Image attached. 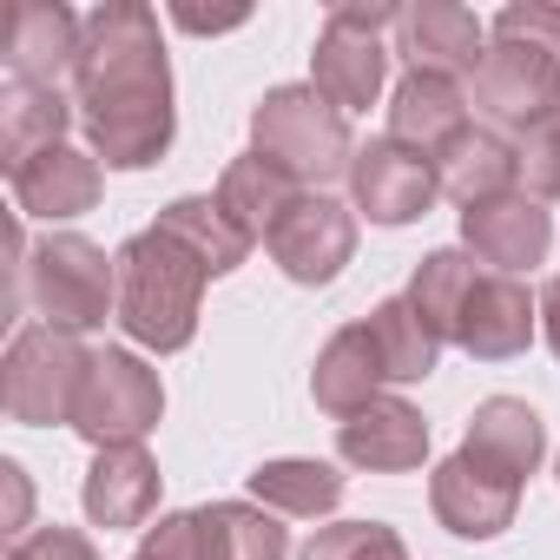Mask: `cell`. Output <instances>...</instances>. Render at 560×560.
Masks as SVG:
<instances>
[{"label": "cell", "mask_w": 560, "mask_h": 560, "mask_svg": "<svg viewBox=\"0 0 560 560\" xmlns=\"http://www.w3.org/2000/svg\"><path fill=\"white\" fill-rule=\"evenodd\" d=\"M73 106L86 145L113 172H145L172 152V67L159 40V14L139 0H106L86 14V54L73 80Z\"/></svg>", "instance_id": "obj_1"}, {"label": "cell", "mask_w": 560, "mask_h": 560, "mask_svg": "<svg viewBox=\"0 0 560 560\" xmlns=\"http://www.w3.org/2000/svg\"><path fill=\"white\" fill-rule=\"evenodd\" d=\"M211 270L198 264L191 244H178L172 231L145 224L119 244V330L139 350H185L198 337V304H205Z\"/></svg>", "instance_id": "obj_2"}, {"label": "cell", "mask_w": 560, "mask_h": 560, "mask_svg": "<svg viewBox=\"0 0 560 560\" xmlns=\"http://www.w3.org/2000/svg\"><path fill=\"white\" fill-rule=\"evenodd\" d=\"M250 152L277 165L298 191H324L330 178H350V113H337L317 86H270L250 113Z\"/></svg>", "instance_id": "obj_3"}, {"label": "cell", "mask_w": 560, "mask_h": 560, "mask_svg": "<svg viewBox=\"0 0 560 560\" xmlns=\"http://www.w3.org/2000/svg\"><path fill=\"white\" fill-rule=\"evenodd\" d=\"M27 304L47 330H100L106 317H119V257H106L80 231H47L27 250Z\"/></svg>", "instance_id": "obj_4"}, {"label": "cell", "mask_w": 560, "mask_h": 560, "mask_svg": "<svg viewBox=\"0 0 560 560\" xmlns=\"http://www.w3.org/2000/svg\"><path fill=\"white\" fill-rule=\"evenodd\" d=\"M86 370H93V350L80 337L27 324V330H14L8 363H0V402H8V416L21 429H54V422L73 429V402L86 389Z\"/></svg>", "instance_id": "obj_5"}, {"label": "cell", "mask_w": 560, "mask_h": 560, "mask_svg": "<svg viewBox=\"0 0 560 560\" xmlns=\"http://www.w3.org/2000/svg\"><path fill=\"white\" fill-rule=\"evenodd\" d=\"M402 8L389 0H343L330 8L324 34H317V54H311V86L337 106V113H370L383 80H389V47H383V27H396Z\"/></svg>", "instance_id": "obj_6"}, {"label": "cell", "mask_w": 560, "mask_h": 560, "mask_svg": "<svg viewBox=\"0 0 560 560\" xmlns=\"http://www.w3.org/2000/svg\"><path fill=\"white\" fill-rule=\"evenodd\" d=\"M165 416V389H159V370H145L132 350H93V370H86V389L73 402V435L100 448H132L159 429Z\"/></svg>", "instance_id": "obj_7"}, {"label": "cell", "mask_w": 560, "mask_h": 560, "mask_svg": "<svg viewBox=\"0 0 560 560\" xmlns=\"http://www.w3.org/2000/svg\"><path fill=\"white\" fill-rule=\"evenodd\" d=\"M468 106L488 119V132H534L540 119L560 113V60L521 47V40H488L475 80H468Z\"/></svg>", "instance_id": "obj_8"}, {"label": "cell", "mask_w": 560, "mask_h": 560, "mask_svg": "<svg viewBox=\"0 0 560 560\" xmlns=\"http://www.w3.org/2000/svg\"><path fill=\"white\" fill-rule=\"evenodd\" d=\"M264 250L277 257V270H284L291 284L324 291V284H337L343 264L357 257V211L337 205L330 191H304L284 218L270 224Z\"/></svg>", "instance_id": "obj_9"}, {"label": "cell", "mask_w": 560, "mask_h": 560, "mask_svg": "<svg viewBox=\"0 0 560 560\" xmlns=\"http://www.w3.org/2000/svg\"><path fill=\"white\" fill-rule=\"evenodd\" d=\"M521 475H508L501 462H488V455H475L468 442L429 475V508H435V521L448 527V534H462V540H494V534H508L514 527V514H521Z\"/></svg>", "instance_id": "obj_10"}, {"label": "cell", "mask_w": 560, "mask_h": 560, "mask_svg": "<svg viewBox=\"0 0 560 560\" xmlns=\"http://www.w3.org/2000/svg\"><path fill=\"white\" fill-rule=\"evenodd\" d=\"M80 54H86V21L60 0H21L8 14V80L14 86H47V93H67L80 80Z\"/></svg>", "instance_id": "obj_11"}, {"label": "cell", "mask_w": 560, "mask_h": 560, "mask_svg": "<svg viewBox=\"0 0 560 560\" xmlns=\"http://www.w3.org/2000/svg\"><path fill=\"white\" fill-rule=\"evenodd\" d=\"M350 198H357V211L370 218V224H416V218H429V205L442 198V185H435V165L422 159V152H409L402 139H370V145H357V159H350Z\"/></svg>", "instance_id": "obj_12"}, {"label": "cell", "mask_w": 560, "mask_h": 560, "mask_svg": "<svg viewBox=\"0 0 560 560\" xmlns=\"http://www.w3.org/2000/svg\"><path fill=\"white\" fill-rule=\"evenodd\" d=\"M488 40L494 34L455 0H416L396 21V54L409 60V73H435V80H475Z\"/></svg>", "instance_id": "obj_13"}, {"label": "cell", "mask_w": 560, "mask_h": 560, "mask_svg": "<svg viewBox=\"0 0 560 560\" xmlns=\"http://www.w3.org/2000/svg\"><path fill=\"white\" fill-rule=\"evenodd\" d=\"M534 330H540V304L527 298L521 277L481 270L462 317H455V350H468L475 363H508L534 343Z\"/></svg>", "instance_id": "obj_14"}, {"label": "cell", "mask_w": 560, "mask_h": 560, "mask_svg": "<svg viewBox=\"0 0 560 560\" xmlns=\"http://www.w3.org/2000/svg\"><path fill=\"white\" fill-rule=\"evenodd\" d=\"M462 244H468V257H481L488 270L514 277V270H534V264L547 257V244H553V218H547L540 198H527V191H501V198H481V205L462 211Z\"/></svg>", "instance_id": "obj_15"}, {"label": "cell", "mask_w": 560, "mask_h": 560, "mask_svg": "<svg viewBox=\"0 0 560 560\" xmlns=\"http://www.w3.org/2000/svg\"><path fill=\"white\" fill-rule=\"evenodd\" d=\"M14 185V205L21 218H47V224H67V218H86L106 191V172L93 152H73V145H54L40 159H27L21 172H8Z\"/></svg>", "instance_id": "obj_16"}, {"label": "cell", "mask_w": 560, "mask_h": 560, "mask_svg": "<svg viewBox=\"0 0 560 560\" xmlns=\"http://www.w3.org/2000/svg\"><path fill=\"white\" fill-rule=\"evenodd\" d=\"M337 455L350 468H370V475H409L429 455V422H422L416 402L383 396V402H370L363 416H350L337 429Z\"/></svg>", "instance_id": "obj_17"}, {"label": "cell", "mask_w": 560, "mask_h": 560, "mask_svg": "<svg viewBox=\"0 0 560 560\" xmlns=\"http://www.w3.org/2000/svg\"><path fill=\"white\" fill-rule=\"evenodd\" d=\"M383 383H389V370H383V350H376V330H370V324H343V330L317 350L311 396H317L324 416H337V422L363 416L370 402H383Z\"/></svg>", "instance_id": "obj_18"}, {"label": "cell", "mask_w": 560, "mask_h": 560, "mask_svg": "<svg viewBox=\"0 0 560 560\" xmlns=\"http://www.w3.org/2000/svg\"><path fill=\"white\" fill-rule=\"evenodd\" d=\"M80 501H86V521L106 527V534H113V527H145L152 508H159V462L145 455V442H132V448H100L93 468H86Z\"/></svg>", "instance_id": "obj_19"}, {"label": "cell", "mask_w": 560, "mask_h": 560, "mask_svg": "<svg viewBox=\"0 0 560 560\" xmlns=\"http://www.w3.org/2000/svg\"><path fill=\"white\" fill-rule=\"evenodd\" d=\"M468 93L462 80H435V73H402V86L389 93V139H402L409 152L435 159L455 132H468Z\"/></svg>", "instance_id": "obj_20"}, {"label": "cell", "mask_w": 560, "mask_h": 560, "mask_svg": "<svg viewBox=\"0 0 560 560\" xmlns=\"http://www.w3.org/2000/svg\"><path fill=\"white\" fill-rule=\"evenodd\" d=\"M429 165H435L442 198H455V205L468 211V205H481V198L514 191V178H521V145H508V139L488 132V126H468V132H455Z\"/></svg>", "instance_id": "obj_21"}, {"label": "cell", "mask_w": 560, "mask_h": 560, "mask_svg": "<svg viewBox=\"0 0 560 560\" xmlns=\"http://www.w3.org/2000/svg\"><path fill=\"white\" fill-rule=\"evenodd\" d=\"M73 113H80V106H73L67 93H47V86H14V80H8V93H0V165L21 172L27 159H40V152L67 145Z\"/></svg>", "instance_id": "obj_22"}, {"label": "cell", "mask_w": 560, "mask_h": 560, "mask_svg": "<svg viewBox=\"0 0 560 560\" xmlns=\"http://www.w3.org/2000/svg\"><path fill=\"white\" fill-rule=\"evenodd\" d=\"M250 501L270 508V514H291V521H317V514H337L343 501V475L330 462H311V455H284V462H257L250 475Z\"/></svg>", "instance_id": "obj_23"}, {"label": "cell", "mask_w": 560, "mask_h": 560, "mask_svg": "<svg viewBox=\"0 0 560 560\" xmlns=\"http://www.w3.org/2000/svg\"><path fill=\"white\" fill-rule=\"evenodd\" d=\"M198 514V560H291V534L257 501H211Z\"/></svg>", "instance_id": "obj_24"}, {"label": "cell", "mask_w": 560, "mask_h": 560, "mask_svg": "<svg viewBox=\"0 0 560 560\" xmlns=\"http://www.w3.org/2000/svg\"><path fill=\"white\" fill-rule=\"evenodd\" d=\"M475 455H488V462H501L508 475H534L540 468V455H547V422L521 402V396H488V402H475V416H468V435H462Z\"/></svg>", "instance_id": "obj_25"}, {"label": "cell", "mask_w": 560, "mask_h": 560, "mask_svg": "<svg viewBox=\"0 0 560 560\" xmlns=\"http://www.w3.org/2000/svg\"><path fill=\"white\" fill-rule=\"evenodd\" d=\"M159 231H172L178 244H191L211 277H231V270L257 250V237L218 205V191H211V198H172V205L159 211Z\"/></svg>", "instance_id": "obj_26"}, {"label": "cell", "mask_w": 560, "mask_h": 560, "mask_svg": "<svg viewBox=\"0 0 560 560\" xmlns=\"http://www.w3.org/2000/svg\"><path fill=\"white\" fill-rule=\"evenodd\" d=\"M363 324L376 330V350H383L389 383H429V376H435V363H442V337H435V330H429V317L409 304V291L383 298Z\"/></svg>", "instance_id": "obj_27"}, {"label": "cell", "mask_w": 560, "mask_h": 560, "mask_svg": "<svg viewBox=\"0 0 560 560\" xmlns=\"http://www.w3.org/2000/svg\"><path fill=\"white\" fill-rule=\"evenodd\" d=\"M298 198H304V191H298L284 172H277V165H264L257 152L231 159V165H224V178H218V205H224V211H231V218H237L257 244L270 237V224L284 218Z\"/></svg>", "instance_id": "obj_28"}, {"label": "cell", "mask_w": 560, "mask_h": 560, "mask_svg": "<svg viewBox=\"0 0 560 560\" xmlns=\"http://www.w3.org/2000/svg\"><path fill=\"white\" fill-rule=\"evenodd\" d=\"M475 257L468 250H429L422 264H416V277H409V304L429 317V330L442 337V343H455V317H462V304H468V291H475Z\"/></svg>", "instance_id": "obj_29"}, {"label": "cell", "mask_w": 560, "mask_h": 560, "mask_svg": "<svg viewBox=\"0 0 560 560\" xmlns=\"http://www.w3.org/2000/svg\"><path fill=\"white\" fill-rule=\"evenodd\" d=\"M298 560H409V547L383 521H337V527H317Z\"/></svg>", "instance_id": "obj_30"}, {"label": "cell", "mask_w": 560, "mask_h": 560, "mask_svg": "<svg viewBox=\"0 0 560 560\" xmlns=\"http://www.w3.org/2000/svg\"><path fill=\"white\" fill-rule=\"evenodd\" d=\"M521 191L527 198H560V113L540 119L527 139H521Z\"/></svg>", "instance_id": "obj_31"}, {"label": "cell", "mask_w": 560, "mask_h": 560, "mask_svg": "<svg viewBox=\"0 0 560 560\" xmlns=\"http://www.w3.org/2000/svg\"><path fill=\"white\" fill-rule=\"evenodd\" d=\"M494 40H521V47L560 60V8H547V0H514V8L494 14Z\"/></svg>", "instance_id": "obj_32"}, {"label": "cell", "mask_w": 560, "mask_h": 560, "mask_svg": "<svg viewBox=\"0 0 560 560\" xmlns=\"http://www.w3.org/2000/svg\"><path fill=\"white\" fill-rule=\"evenodd\" d=\"M8 560H100V547L80 534V527H34V534H21L14 540V553Z\"/></svg>", "instance_id": "obj_33"}, {"label": "cell", "mask_w": 560, "mask_h": 560, "mask_svg": "<svg viewBox=\"0 0 560 560\" xmlns=\"http://www.w3.org/2000/svg\"><path fill=\"white\" fill-rule=\"evenodd\" d=\"M250 21V8H224V14H205V8H172V27L185 34H237Z\"/></svg>", "instance_id": "obj_34"}, {"label": "cell", "mask_w": 560, "mask_h": 560, "mask_svg": "<svg viewBox=\"0 0 560 560\" xmlns=\"http://www.w3.org/2000/svg\"><path fill=\"white\" fill-rule=\"evenodd\" d=\"M0 481H8V521H14V534H21V527H27V508H34L27 468H21V462H0Z\"/></svg>", "instance_id": "obj_35"}, {"label": "cell", "mask_w": 560, "mask_h": 560, "mask_svg": "<svg viewBox=\"0 0 560 560\" xmlns=\"http://www.w3.org/2000/svg\"><path fill=\"white\" fill-rule=\"evenodd\" d=\"M534 304H540V337H547V350L560 357V277H547Z\"/></svg>", "instance_id": "obj_36"}, {"label": "cell", "mask_w": 560, "mask_h": 560, "mask_svg": "<svg viewBox=\"0 0 560 560\" xmlns=\"http://www.w3.org/2000/svg\"><path fill=\"white\" fill-rule=\"evenodd\" d=\"M132 560H152V553H145V547H132Z\"/></svg>", "instance_id": "obj_37"}]
</instances>
